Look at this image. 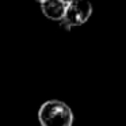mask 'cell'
Here are the masks:
<instances>
[{
    "instance_id": "cell-3",
    "label": "cell",
    "mask_w": 126,
    "mask_h": 126,
    "mask_svg": "<svg viewBox=\"0 0 126 126\" xmlns=\"http://www.w3.org/2000/svg\"><path fill=\"white\" fill-rule=\"evenodd\" d=\"M41 10H42V14L47 19L60 22L65 16L66 4L61 0H46V1L41 3Z\"/></svg>"
},
{
    "instance_id": "cell-4",
    "label": "cell",
    "mask_w": 126,
    "mask_h": 126,
    "mask_svg": "<svg viewBox=\"0 0 126 126\" xmlns=\"http://www.w3.org/2000/svg\"><path fill=\"white\" fill-rule=\"evenodd\" d=\"M61 1H64V3H65V4H68V3H71L72 0H61Z\"/></svg>"
},
{
    "instance_id": "cell-2",
    "label": "cell",
    "mask_w": 126,
    "mask_h": 126,
    "mask_svg": "<svg viewBox=\"0 0 126 126\" xmlns=\"http://www.w3.org/2000/svg\"><path fill=\"white\" fill-rule=\"evenodd\" d=\"M92 15V4L88 0H72L66 4L64 20L69 26H81L87 22Z\"/></svg>"
},
{
    "instance_id": "cell-5",
    "label": "cell",
    "mask_w": 126,
    "mask_h": 126,
    "mask_svg": "<svg viewBox=\"0 0 126 126\" xmlns=\"http://www.w3.org/2000/svg\"><path fill=\"white\" fill-rule=\"evenodd\" d=\"M35 1H38V3L41 4V3H44V1H46V0H35Z\"/></svg>"
},
{
    "instance_id": "cell-1",
    "label": "cell",
    "mask_w": 126,
    "mask_h": 126,
    "mask_svg": "<svg viewBox=\"0 0 126 126\" xmlns=\"http://www.w3.org/2000/svg\"><path fill=\"white\" fill-rule=\"evenodd\" d=\"M38 119L41 126H72L73 125V111L66 103L52 99L39 107Z\"/></svg>"
}]
</instances>
